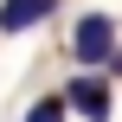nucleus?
I'll return each instance as SVG.
<instances>
[{"label":"nucleus","mask_w":122,"mask_h":122,"mask_svg":"<svg viewBox=\"0 0 122 122\" xmlns=\"http://www.w3.org/2000/svg\"><path fill=\"white\" fill-rule=\"evenodd\" d=\"M64 109H71V103H64V97H51V103H32L26 122H64Z\"/></svg>","instance_id":"20e7f679"},{"label":"nucleus","mask_w":122,"mask_h":122,"mask_svg":"<svg viewBox=\"0 0 122 122\" xmlns=\"http://www.w3.org/2000/svg\"><path fill=\"white\" fill-rule=\"evenodd\" d=\"M45 13H58V0H0V32H26Z\"/></svg>","instance_id":"7ed1b4c3"},{"label":"nucleus","mask_w":122,"mask_h":122,"mask_svg":"<svg viewBox=\"0 0 122 122\" xmlns=\"http://www.w3.org/2000/svg\"><path fill=\"white\" fill-rule=\"evenodd\" d=\"M103 71H109V77H122V45H116V58H109V64H103Z\"/></svg>","instance_id":"39448f33"},{"label":"nucleus","mask_w":122,"mask_h":122,"mask_svg":"<svg viewBox=\"0 0 122 122\" xmlns=\"http://www.w3.org/2000/svg\"><path fill=\"white\" fill-rule=\"evenodd\" d=\"M64 103H71L84 122H109V90H103L97 77H77V84L64 90Z\"/></svg>","instance_id":"f03ea898"},{"label":"nucleus","mask_w":122,"mask_h":122,"mask_svg":"<svg viewBox=\"0 0 122 122\" xmlns=\"http://www.w3.org/2000/svg\"><path fill=\"white\" fill-rule=\"evenodd\" d=\"M71 51H77V64H109L116 58V19L109 13H84L71 26Z\"/></svg>","instance_id":"f257e3e1"}]
</instances>
